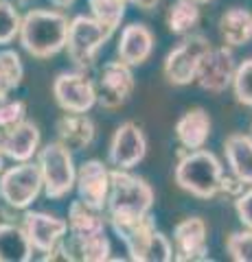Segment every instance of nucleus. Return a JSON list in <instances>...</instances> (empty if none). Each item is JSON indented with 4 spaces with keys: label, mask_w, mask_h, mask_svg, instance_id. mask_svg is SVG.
I'll return each mask as SVG.
<instances>
[{
    "label": "nucleus",
    "mask_w": 252,
    "mask_h": 262,
    "mask_svg": "<svg viewBox=\"0 0 252 262\" xmlns=\"http://www.w3.org/2000/svg\"><path fill=\"white\" fill-rule=\"evenodd\" d=\"M114 234L125 245L127 258L134 262H171L176 251L171 241L156 227L151 214L132 221V223L112 225Z\"/></svg>",
    "instance_id": "nucleus-4"
},
{
    "label": "nucleus",
    "mask_w": 252,
    "mask_h": 262,
    "mask_svg": "<svg viewBox=\"0 0 252 262\" xmlns=\"http://www.w3.org/2000/svg\"><path fill=\"white\" fill-rule=\"evenodd\" d=\"M33 251L22 223H0V262H29Z\"/></svg>",
    "instance_id": "nucleus-21"
},
{
    "label": "nucleus",
    "mask_w": 252,
    "mask_h": 262,
    "mask_svg": "<svg viewBox=\"0 0 252 262\" xmlns=\"http://www.w3.org/2000/svg\"><path fill=\"white\" fill-rule=\"evenodd\" d=\"M224 177V166L213 151H178V164L173 179L180 190L189 192L198 199H213L219 194V184Z\"/></svg>",
    "instance_id": "nucleus-3"
},
{
    "label": "nucleus",
    "mask_w": 252,
    "mask_h": 262,
    "mask_svg": "<svg viewBox=\"0 0 252 262\" xmlns=\"http://www.w3.org/2000/svg\"><path fill=\"white\" fill-rule=\"evenodd\" d=\"M208 227L204 219L186 216L173 227V251L178 262H206L208 258Z\"/></svg>",
    "instance_id": "nucleus-16"
},
{
    "label": "nucleus",
    "mask_w": 252,
    "mask_h": 262,
    "mask_svg": "<svg viewBox=\"0 0 252 262\" xmlns=\"http://www.w3.org/2000/svg\"><path fill=\"white\" fill-rule=\"evenodd\" d=\"M153 44H156V37H153V33L147 24L132 22L121 31V37L117 44V55L121 61H125L127 66L136 68V66H143L151 57Z\"/></svg>",
    "instance_id": "nucleus-17"
},
{
    "label": "nucleus",
    "mask_w": 252,
    "mask_h": 262,
    "mask_svg": "<svg viewBox=\"0 0 252 262\" xmlns=\"http://www.w3.org/2000/svg\"><path fill=\"white\" fill-rule=\"evenodd\" d=\"M219 35H222L224 44L232 48L246 46L252 42V11L243 9V7H230L222 13L219 18Z\"/></svg>",
    "instance_id": "nucleus-23"
},
{
    "label": "nucleus",
    "mask_w": 252,
    "mask_h": 262,
    "mask_svg": "<svg viewBox=\"0 0 252 262\" xmlns=\"http://www.w3.org/2000/svg\"><path fill=\"white\" fill-rule=\"evenodd\" d=\"M53 96L62 112H79L88 114L94 105H99L96 83L88 77V70H70L60 72L53 81Z\"/></svg>",
    "instance_id": "nucleus-9"
},
{
    "label": "nucleus",
    "mask_w": 252,
    "mask_h": 262,
    "mask_svg": "<svg viewBox=\"0 0 252 262\" xmlns=\"http://www.w3.org/2000/svg\"><path fill=\"white\" fill-rule=\"evenodd\" d=\"M226 253L235 262H252V229L232 232L226 238Z\"/></svg>",
    "instance_id": "nucleus-29"
},
{
    "label": "nucleus",
    "mask_w": 252,
    "mask_h": 262,
    "mask_svg": "<svg viewBox=\"0 0 252 262\" xmlns=\"http://www.w3.org/2000/svg\"><path fill=\"white\" fill-rule=\"evenodd\" d=\"M20 223L37 253H48L68 236V221L48 212L24 210Z\"/></svg>",
    "instance_id": "nucleus-13"
},
{
    "label": "nucleus",
    "mask_w": 252,
    "mask_h": 262,
    "mask_svg": "<svg viewBox=\"0 0 252 262\" xmlns=\"http://www.w3.org/2000/svg\"><path fill=\"white\" fill-rule=\"evenodd\" d=\"M210 46H213L210 39L202 35V33H186V35H182L180 44L171 48L167 53L165 61H162V77L167 79V83L176 88L195 83L198 66Z\"/></svg>",
    "instance_id": "nucleus-7"
},
{
    "label": "nucleus",
    "mask_w": 252,
    "mask_h": 262,
    "mask_svg": "<svg viewBox=\"0 0 252 262\" xmlns=\"http://www.w3.org/2000/svg\"><path fill=\"white\" fill-rule=\"evenodd\" d=\"M35 162L44 182V194L51 201H60L75 190L77 166L68 146H64L60 140L46 142L44 146H40Z\"/></svg>",
    "instance_id": "nucleus-5"
},
{
    "label": "nucleus",
    "mask_w": 252,
    "mask_h": 262,
    "mask_svg": "<svg viewBox=\"0 0 252 262\" xmlns=\"http://www.w3.org/2000/svg\"><path fill=\"white\" fill-rule=\"evenodd\" d=\"M18 3H29V0H18Z\"/></svg>",
    "instance_id": "nucleus-37"
},
{
    "label": "nucleus",
    "mask_w": 252,
    "mask_h": 262,
    "mask_svg": "<svg viewBox=\"0 0 252 262\" xmlns=\"http://www.w3.org/2000/svg\"><path fill=\"white\" fill-rule=\"evenodd\" d=\"M112 35H114V31L101 24L92 15H75L70 20L68 44H66V53L70 61L75 63V68L90 70L96 55L110 42Z\"/></svg>",
    "instance_id": "nucleus-6"
},
{
    "label": "nucleus",
    "mask_w": 252,
    "mask_h": 262,
    "mask_svg": "<svg viewBox=\"0 0 252 262\" xmlns=\"http://www.w3.org/2000/svg\"><path fill=\"white\" fill-rule=\"evenodd\" d=\"M53 7H57V9H68V7H72V3L75 0H51Z\"/></svg>",
    "instance_id": "nucleus-34"
},
{
    "label": "nucleus",
    "mask_w": 252,
    "mask_h": 262,
    "mask_svg": "<svg viewBox=\"0 0 252 262\" xmlns=\"http://www.w3.org/2000/svg\"><path fill=\"white\" fill-rule=\"evenodd\" d=\"M70 20L62 9H29L22 15L20 46L33 59H51L68 44Z\"/></svg>",
    "instance_id": "nucleus-1"
},
{
    "label": "nucleus",
    "mask_w": 252,
    "mask_h": 262,
    "mask_svg": "<svg viewBox=\"0 0 252 262\" xmlns=\"http://www.w3.org/2000/svg\"><path fill=\"white\" fill-rule=\"evenodd\" d=\"M237 59H235L232 46H210L202 57L195 72V83L200 90L208 94H222L232 88L235 72H237Z\"/></svg>",
    "instance_id": "nucleus-10"
},
{
    "label": "nucleus",
    "mask_w": 252,
    "mask_h": 262,
    "mask_svg": "<svg viewBox=\"0 0 252 262\" xmlns=\"http://www.w3.org/2000/svg\"><path fill=\"white\" fill-rule=\"evenodd\" d=\"M224 153L230 173L252 186V134H230L224 140Z\"/></svg>",
    "instance_id": "nucleus-22"
},
{
    "label": "nucleus",
    "mask_w": 252,
    "mask_h": 262,
    "mask_svg": "<svg viewBox=\"0 0 252 262\" xmlns=\"http://www.w3.org/2000/svg\"><path fill=\"white\" fill-rule=\"evenodd\" d=\"M250 131H252V125H250Z\"/></svg>",
    "instance_id": "nucleus-38"
},
{
    "label": "nucleus",
    "mask_w": 252,
    "mask_h": 262,
    "mask_svg": "<svg viewBox=\"0 0 252 262\" xmlns=\"http://www.w3.org/2000/svg\"><path fill=\"white\" fill-rule=\"evenodd\" d=\"M105 219H103V210L88 206L81 199L72 201L68 208V238L86 241L105 234Z\"/></svg>",
    "instance_id": "nucleus-20"
},
{
    "label": "nucleus",
    "mask_w": 252,
    "mask_h": 262,
    "mask_svg": "<svg viewBox=\"0 0 252 262\" xmlns=\"http://www.w3.org/2000/svg\"><path fill=\"white\" fill-rule=\"evenodd\" d=\"M147 155V138L136 122H121L108 144V164L112 168L132 170Z\"/></svg>",
    "instance_id": "nucleus-12"
},
{
    "label": "nucleus",
    "mask_w": 252,
    "mask_h": 262,
    "mask_svg": "<svg viewBox=\"0 0 252 262\" xmlns=\"http://www.w3.org/2000/svg\"><path fill=\"white\" fill-rule=\"evenodd\" d=\"M24 79V68L20 55L5 48L0 51V94H11L13 90H18Z\"/></svg>",
    "instance_id": "nucleus-25"
},
{
    "label": "nucleus",
    "mask_w": 252,
    "mask_h": 262,
    "mask_svg": "<svg viewBox=\"0 0 252 262\" xmlns=\"http://www.w3.org/2000/svg\"><path fill=\"white\" fill-rule=\"evenodd\" d=\"M55 136H57V140L64 146H68L72 153H77V151L88 149L94 142L96 127L88 114L64 112L55 120Z\"/></svg>",
    "instance_id": "nucleus-18"
},
{
    "label": "nucleus",
    "mask_w": 252,
    "mask_h": 262,
    "mask_svg": "<svg viewBox=\"0 0 252 262\" xmlns=\"http://www.w3.org/2000/svg\"><path fill=\"white\" fill-rule=\"evenodd\" d=\"M246 190V184L241 182V179L230 173V175H224L222 177V184H219V192L226 194V196H232V199H237V196Z\"/></svg>",
    "instance_id": "nucleus-32"
},
{
    "label": "nucleus",
    "mask_w": 252,
    "mask_h": 262,
    "mask_svg": "<svg viewBox=\"0 0 252 262\" xmlns=\"http://www.w3.org/2000/svg\"><path fill=\"white\" fill-rule=\"evenodd\" d=\"M27 118V105L11 94H0V127H9L13 122Z\"/></svg>",
    "instance_id": "nucleus-30"
},
{
    "label": "nucleus",
    "mask_w": 252,
    "mask_h": 262,
    "mask_svg": "<svg viewBox=\"0 0 252 262\" xmlns=\"http://www.w3.org/2000/svg\"><path fill=\"white\" fill-rule=\"evenodd\" d=\"M195 3H200V5H206V3H210V0H195Z\"/></svg>",
    "instance_id": "nucleus-36"
},
{
    "label": "nucleus",
    "mask_w": 252,
    "mask_h": 262,
    "mask_svg": "<svg viewBox=\"0 0 252 262\" xmlns=\"http://www.w3.org/2000/svg\"><path fill=\"white\" fill-rule=\"evenodd\" d=\"M108 166L110 164H103L101 160L81 162L77 168V186H75L81 201L103 212L105 206H108L110 186H112V168Z\"/></svg>",
    "instance_id": "nucleus-14"
},
{
    "label": "nucleus",
    "mask_w": 252,
    "mask_h": 262,
    "mask_svg": "<svg viewBox=\"0 0 252 262\" xmlns=\"http://www.w3.org/2000/svg\"><path fill=\"white\" fill-rule=\"evenodd\" d=\"M235 212H237L241 225L252 229V188L250 190H243L237 199H235Z\"/></svg>",
    "instance_id": "nucleus-31"
},
{
    "label": "nucleus",
    "mask_w": 252,
    "mask_h": 262,
    "mask_svg": "<svg viewBox=\"0 0 252 262\" xmlns=\"http://www.w3.org/2000/svg\"><path fill=\"white\" fill-rule=\"evenodd\" d=\"M153 201H156V194L147 179L134 175L132 170L112 168V186L108 206H105V216L110 225L132 223L151 214Z\"/></svg>",
    "instance_id": "nucleus-2"
},
{
    "label": "nucleus",
    "mask_w": 252,
    "mask_h": 262,
    "mask_svg": "<svg viewBox=\"0 0 252 262\" xmlns=\"http://www.w3.org/2000/svg\"><path fill=\"white\" fill-rule=\"evenodd\" d=\"M200 3H195V0H173L167 9L165 22L169 33L186 35V33H193V29L200 24Z\"/></svg>",
    "instance_id": "nucleus-24"
},
{
    "label": "nucleus",
    "mask_w": 252,
    "mask_h": 262,
    "mask_svg": "<svg viewBox=\"0 0 252 262\" xmlns=\"http://www.w3.org/2000/svg\"><path fill=\"white\" fill-rule=\"evenodd\" d=\"M44 190L37 162H15L0 175V199L11 210H29Z\"/></svg>",
    "instance_id": "nucleus-8"
},
{
    "label": "nucleus",
    "mask_w": 252,
    "mask_h": 262,
    "mask_svg": "<svg viewBox=\"0 0 252 262\" xmlns=\"http://www.w3.org/2000/svg\"><path fill=\"white\" fill-rule=\"evenodd\" d=\"M127 3L136 5L141 11H151V9H156V7H158L160 0H127Z\"/></svg>",
    "instance_id": "nucleus-33"
},
{
    "label": "nucleus",
    "mask_w": 252,
    "mask_h": 262,
    "mask_svg": "<svg viewBox=\"0 0 252 262\" xmlns=\"http://www.w3.org/2000/svg\"><path fill=\"white\" fill-rule=\"evenodd\" d=\"M22 15L9 0H0V46L11 44L20 35Z\"/></svg>",
    "instance_id": "nucleus-27"
},
{
    "label": "nucleus",
    "mask_w": 252,
    "mask_h": 262,
    "mask_svg": "<svg viewBox=\"0 0 252 262\" xmlns=\"http://www.w3.org/2000/svg\"><path fill=\"white\" fill-rule=\"evenodd\" d=\"M42 146V134L33 120L0 127V153L11 162H31Z\"/></svg>",
    "instance_id": "nucleus-15"
},
{
    "label": "nucleus",
    "mask_w": 252,
    "mask_h": 262,
    "mask_svg": "<svg viewBox=\"0 0 252 262\" xmlns=\"http://www.w3.org/2000/svg\"><path fill=\"white\" fill-rule=\"evenodd\" d=\"M88 9H90L92 18H96L108 29L117 31L125 18L127 0H88Z\"/></svg>",
    "instance_id": "nucleus-26"
},
{
    "label": "nucleus",
    "mask_w": 252,
    "mask_h": 262,
    "mask_svg": "<svg viewBox=\"0 0 252 262\" xmlns=\"http://www.w3.org/2000/svg\"><path fill=\"white\" fill-rule=\"evenodd\" d=\"M5 160H7V158H5V155H3V153H0V175H3V173H5Z\"/></svg>",
    "instance_id": "nucleus-35"
},
{
    "label": "nucleus",
    "mask_w": 252,
    "mask_h": 262,
    "mask_svg": "<svg viewBox=\"0 0 252 262\" xmlns=\"http://www.w3.org/2000/svg\"><path fill=\"white\" fill-rule=\"evenodd\" d=\"M232 92L241 105L252 107V57L250 59H243L237 66L235 81H232Z\"/></svg>",
    "instance_id": "nucleus-28"
},
{
    "label": "nucleus",
    "mask_w": 252,
    "mask_h": 262,
    "mask_svg": "<svg viewBox=\"0 0 252 262\" xmlns=\"http://www.w3.org/2000/svg\"><path fill=\"white\" fill-rule=\"evenodd\" d=\"M136 88V79L132 66L125 61H108L96 79V96L103 110H121L132 98Z\"/></svg>",
    "instance_id": "nucleus-11"
},
{
    "label": "nucleus",
    "mask_w": 252,
    "mask_h": 262,
    "mask_svg": "<svg viewBox=\"0 0 252 262\" xmlns=\"http://www.w3.org/2000/svg\"><path fill=\"white\" fill-rule=\"evenodd\" d=\"M210 116L204 107H191L186 110L176 122V138L182 149L186 151H198L204 149L210 136Z\"/></svg>",
    "instance_id": "nucleus-19"
}]
</instances>
